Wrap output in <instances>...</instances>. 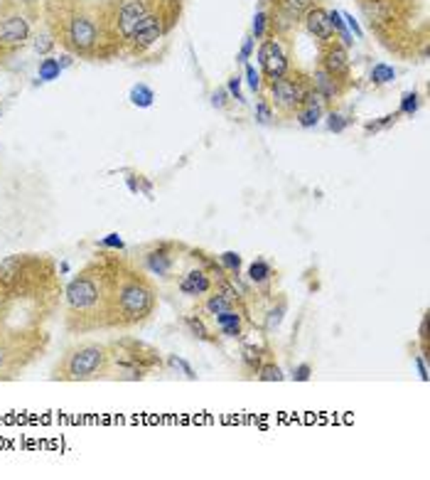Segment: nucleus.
Listing matches in <instances>:
<instances>
[{"mask_svg":"<svg viewBox=\"0 0 430 480\" xmlns=\"http://www.w3.org/2000/svg\"><path fill=\"white\" fill-rule=\"evenodd\" d=\"M312 6H315V0H270V8L266 10L268 13V35L278 40L291 38Z\"/></svg>","mask_w":430,"mask_h":480,"instance_id":"obj_10","label":"nucleus"},{"mask_svg":"<svg viewBox=\"0 0 430 480\" xmlns=\"http://www.w3.org/2000/svg\"><path fill=\"white\" fill-rule=\"evenodd\" d=\"M49 338L42 328L25 333H0V379H15L37 355H42Z\"/></svg>","mask_w":430,"mask_h":480,"instance_id":"obj_7","label":"nucleus"},{"mask_svg":"<svg viewBox=\"0 0 430 480\" xmlns=\"http://www.w3.org/2000/svg\"><path fill=\"white\" fill-rule=\"evenodd\" d=\"M33 20H37V15L17 6L15 0H0V57L25 47L33 38Z\"/></svg>","mask_w":430,"mask_h":480,"instance_id":"obj_9","label":"nucleus"},{"mask_svg":"<svg viewBox=\"0 0 430 480\" xmlns=\"http://www.w3.org/2000/svg\"><path fill=\"white\" fill-rule=\"evenodd\" d=\"M369 79L374 81V84H388V81L396 79V69H393L391 65H384V62H379V65L371 67Z\"/></svg>","mask_w":430,"mask_h":480,"instance_id":"obj_29","label":"nucleus"},{"mask_svg":"<svg viewBox=\"0 0 430 480\" xmlns=\"http://www.w3.org/2000/svg\"><path fill=\"white\" fill-rule=\"evenodd\" d=\"M165 35H167L165 22H162L157 15H153V13H148L146 20L140 22V25L133 30V35H130L128 44H126V52L133 54V57H140V54H146L148 49L155 47L157 40H162Z\"/></svg>","mask_w":430,"mask_h":480,"instance_id":"obj_14","label":"nucleus"},{"mask_svg":"<svg viewBox=\"0 0 430 480\" xmlns=\"http://www.w3.org/2000/svg\"><path fill=\"white\" fill-rule=\"evenodd\" d=\"M130 104L138 108H150L153 104H155V92H153L148 84H133L130 87V94H128Z\"/></svg>","mask_w":430,"mask_h":480,"instance_id":"obj_23","label":"nucleus"},{"mask_svg":"<svg viewBox=\"0 0 430 480\" xmlns=\"http://www.w3.org/2000/svg\"><path fill=\"white\" fill-rule=\"evenodd\" d=\"M258 67H261V76H264L266 84L291 69V57H288V49L283 47V40L270 38V35L261 40V44H258Z\"/></svg>","mask_w":430,"mask_h":480,"instance_id":"obj_12","label":"nucleus"},{"mask_svg":"<svg viewBox=\"0 0 430 480\" xmlns=\"http://www.w3.org/2000/svg\"><path fill=\"white\" fill-rule=\"evenodd\" d=\"M212 106H214V108H226V106H229V92H226V87L216 89V92L212 94Z\"/></svg>","mask_w":430,"mask_h":480,"instance_id":"obj_43","label":"nucleus"},{"mask_svg":"<svg viewBox=\"0 0 430 480\" xmlns=\"http://www.w3.org/2000/svg\"><path fill=\"white\" fill-rule=\"evenodd\" d=\"M187 251V247L180 242H155L143 249V269L157 279H170L180 264V254Z\"/></svg>","mask_w":430,"mask_h":480,"instance_id":"obj_11","label":"nucleus"},{"mask_svg":"<svg viewBox=\"0 0 430 480\" xmlns=\"http://www.w3.org/2000/svg\"><path fill=\"white\" fill-rule=\"evenodd\" d=\"M320 65L329 76L342 84L344 89L352 87V60H350V52L344 47L339 40H327V42L320 44Z\"/></svg>","mask_w":430,"mask_h":480,"instance_id":"obj_13","label":"nucleus"},{"mask_svg":"<svg viewBox=\"0 0 430 480\" xmlns=\"http://www.w3.org/2000/svg\"><path fill=\"white\" fill-rule=\"evenodd\" d=\"M226 92H229V97L232 99H237V101H246V99H243V94H241V76H237L234 74L232 79H229V84H226Z\"/></svg>","mask_w":430,"mask_h":480,"instance_id":"obj_40","label":"nucleus"},{"mask_svg":"<svg viewBox=\"0 0 430 480\" xmlns=\"http://www.w3.org/2000/svg\"><path fill=\"white\" fill-rule=\"evenodd\" d=\"M251 38H253V40H264V38H268V13H266V10H258L256 15H253V22H251Z\"/></svg>","mask_w":430,"mask_h":480,"instance_id":"obj_32","label":"nucleus"},{"mask_svg":"<svg viewBox=\"0 0 430 480\" xmlns=\"http://www.w3.org/2000/svg\"><path fill=\"white\" fill-rule=\"evenodd\" d=\"M143 3H146V8L153 15H157L165 22L167 33L178 25L180 15H182V6H184V0H143Z\"/></svg>","mask_w":430,"mask_h":480,"instance_id":"obj_19","label":"nucleus"},{"mask_svg":"<svg viewBox=\"0 0 430 480\" xmlns=\"http://www.w3.org/2000/svg\"><path fill=\"white\" fill-rule=\"evenodd\" d=\"M420 108V94L418 92H406L401 97V106H398V114L401 116H415Z\"/></svg>","mask_w":430,"mask_h":480,"instance_id":"obj_30","label":"nucleus"},{"mask_svg":"<svg viewBox=\"0 0 430 480\" xmlns=\"http://www.w3.org/2000/svg\"><path fill=\"white\" fill-rule=\"evenodd\" d=\"M243 318H246V315H243L239 308H229V311H224V313L214 315L216 328H219L221 335H226V338H241L243 335Z\"/></svg>","mask_w":430,"mask_h":480,"instance_id":"obj_20","label":"nucleus"},{"mask_svg":"<svg viewBox=\"0 0 430 480\" xmlns=\"http://www.w3.org/2000/svg\"><path fill=\"white\" fill-rule=\"evenodd\" d=\"M157 308V291L153 281L135 266L128 264L123 281L119 286L116 306H113V323L111 328L130 330L135 325H143Z\"/></svg>","mask_w":430,"mask_h":480,"instance_id":"obj_4","label":"nucleus"},{"mask_svg":"<svg viewBox=\"0 0 430 480\" xmlns=\"http://www.w3.org/2000/svg\"><path fill=\"white\" fill-rule=\"evenodd\" d=\"M167 365H170L172 370H180V372H182V374H184V377H187V379H192V382H194V379H197V374H194L192 365H189L187 360H182V357H178V355H170V357H167Z\"/></svg>","mask_w":430,"mask_h":480,"instance_id":"obj_36","label":"nucleus"},{"mask_svg":"<svg viewBox=\"0 0 430 480\" xmlns=\"http://www.w3.org/2000/svg\"><path fill=\"white\" fill-rule=\"evenodd\" d=\"M283 313H285V301L278 303V308H270L268 311V318H266V328L273 330L280 325V320H283Z\"/></svg>","mask_w":430,"mask_h":480,"instance_id":"obj_39","label":"nucleus"},{"mask_svg":"<svg viewBox=\"0 0 430 480\" xmlns=\"http://www.w3.org/2000/svg\"><path fill=\"white\" fill-rule=\"evenodd\" d=\"M202 308H205L207 315H212V318H214V315L224 313V311H229V308H239V306L229 296H224V293L212 291V293H207V301L202 303ZM239 311L246 315V308H239Z\"/></svg>","mask_w":430,"mask_h":480,"instance_id":"obj_22","label":"nucleus"},{"mask_svg":"<svg viewBox=\"0 0 430 480\" xmlns=\"http://www.w3.org/2000/svg\"><path fill=\"white\" fill-rule=\"evenodd\" d=\"M60 293V276L49 256L12 254L0 261V303H30L52 313Z\"/></svg>","mask_w":430,"mask_h":480,"instance_id":"obj_2","label":"nucleus"},{"mask_svg":"<svg viewBox=\"0 0 430 480\" xmlns=\"http://www.w3.org/2000/svg\"><path fill=\"white\" fill-rule=\"evenodd\" d=\"M256 379L258 382H283L285 374H283V370H280V367L268 357V360L261 365V370L256 372Z\"/></svg>","mask_w":430,"mask_h":480,"instance_id":"obj_27","label":"nucleus"},{"mask_svg":"<svg viewBox=\"0 0 430 480\" xmlns=\"http://www.w3.org/2000/svg\"><path fill=\"white\" fill-rule=\"evenodd\" d=\"M243 65H246V81H248V87H251L253 94H258L261 89H264V76H261V72H258L253 65H248V62H243Z\"/></svg>","mask_w":430,"mask_h":480,"instance_id":"obj_37","label":"nucleus"},{"mask_svg":"<svg viewBox=\"0 0 430 480\" xmlns=\"http://www.w3.org/2000/svg\"><path fill=\"white\" fill-rule=\"evenodd\" d=\"M398 116H401V114H398V111H396V114L381 116V119H379V121H371V124H366V126H364V131H366V133H377V131H384V129H388V126L396 124Z\"/></svg>","mask_w":430,"mask_h":480,"instance_id":"obj_38","label":"nucleus"},{"mask_svg":"<svg viewBox=\"0 0 430 480\" xmlns=\"http://www.w3.org/2000/svg\"><path fill=\"white\" fill-rule=\"evenodd\" d=\"M325 111H327L325 101L315 92H310L305 101H302V106L295 111V116H293V119L298 121V126H300V129H315V126L325 119Z\"/></svg>","mask_w":430,"mask_h":480,"instance_id":"obj_18","label":"nucleus"},{"mask_svg":"<svg viewBox=\"0 0 430 480\" xmlns=\"http://www.w3.org/2000/svg\"><path fill=\"white\" fill-rule=\"evenodd\" d=\"M270 276H273V266H270L266 259H256L251 266H248V281H251V283H256V286H264V283H268Z\"/></svg>","mask_w":430,"mask_h":480,"instance_id":"obj_24","label":"nucleus"},{"mask_svg":"<svg viewBox=\"0 0 430 480\" xmlns=\"http://www.w3.org/2000/svg\"><path fill=\"white\" fill-rule=\"evenodd\" d=\"M310 377H312V367L307 365V362H302V365H298L295 370H293V379H295V382H307Z\"/></svg>","mask_w":430,"mask_h":480,"instance_id":"obj_42","label":"nucleus"},{"mask_svg":"<svg viewBox=\"0 0 430 480\" xmlns=\"http://www.w3.org/2000/svg\"><path fill=\"white\" fill-rule=\"evenodd\" d=\"M253 42H256V40H253L251 35H246V38H243L241 52H239V62H248V57L253 54Z\"/></svg>","mask_w":430,"mask_h":480,"instance_id":"obj_44","label":"nucleus"},{"mask_svg":"<svg viewBox=\"0 0 430 480\" xmlns=\"http://www.w3.org/2000/svg\"><path fill=\"white\" fill-rule=\"evenodd\" d=\"M160 352L135 338H119L108 342V377L121 382H138L160 370Z\"/></svg>","mask_w":430,"mask_h":480,"instance_id":"obj_5","label":"nucleus"},{"mask_svg":"<svg viewBox=\"0 0 430 480\" xmlns=\"http://www.w3.org/2000/svg\"><path fill=\"white\" fill-rule=\"evenodd\" d=\"M54 379L62 382H94L108 377V345L81 342L67 350L62 362L54 367Z\"/></svg>","mask_w":430,"mask_h":480,"instance_id":"obj_6","label":"nucleus"},{"mask_svg":"<svg viewBox=\"0 0 430 480\" xmlns=\"http://www.w3.org/2000/svg\"><path fill=\"white\" fill-rule=\"evenodd\" d=\"M270 92V106L275 114H280L283 119H293L295 111L302 106V101L307 99V94L312 92L310 74L302 69H288L283 76L268 81Z\"/></svg>","mask_w":430,"mask_h":480,"instance_id":"obj_8","label":"nucleus"},{"mask_svg":"<svg viewBox=\"0 0 430 480\" xmlns=\"http://www.w3.org/2000/svg\"><path fill=\"white\" fill-rule=\"evenodd\" d=\"M361 15L369 22L371 33L377 35L379 42L396 54H409L406 44H411V52L415 54L420 40H415V15L420 10L418 0H356ZM428 44V42H420Z\"/></svg>","mask_w":430,"mask_h":480,"instance_id":"obj_3","label":"nucleus"},{"mask_svg":"<svg viewBox=\"0 0 430 480\" xmlns=\"http://www.w3.org/2000/svg\"><path fill=\"white\" fill-rule=\"evenodd\" d=\"M342 17L347 20V22H344V25H347V30H350V33H354L356 40H364V30H361L359 22L354 20V15H350V13H342Z\"/></svg>","mask_w":430,"mask_h":480,"instance_id":"obj_41","label":"nucleus"},{"mask_svg":"<svg viewBox=\"0 0 430 480\" xmlns=\"http://www.w3.org/2000/svg\"><path fill=\"white\" fill-rule=\"evenodd\" d=\"M310 81H312V92L318 94L320 99L325 101V106H334V104L339 101V99L344 97V92L347 89L339 84L334 76H329L327 72L322 69V67H318V69L310 74Z\"/></svg>","mask_w":430,"mask_h":480,"instance_id":"obj_16","label":"nucleus"},{"mask_svg":"<svg viewBox=\"0 0 430 480\" xmlns=\"http://www.w3.org/2000/svg\"><path fill=\"white\" fill-rule=\"evenodd\" d=\"M268 355H270V352L266 350V347L243 345L241 347V365H243V370H246L248 374H253V377H256V372L261 370V365L268 360Z\"/></svg>","mask_w":430,"mask_h":480,"instance_id":"obj_21","label":"nucleus"},{"mask_svg":"<svg viewBox=\"0 0 430 480\" xmlns=\"http://www.w3.org/2000/svg\"><path fill=\"white\" fill-rule=\"evenodd\" d=\"M17 6H22L25 10H30L33 15L40 17V0H15Z\"/></svg>","mask_w":430,"mask_h":480,"instance_id":"obj_46","label":"nucleus"},{"mask_svg":"<svg viewBox=\"0 0 430 480\" xmlns=\"http://www.w3.org/2000/svg\"><path fill=\"white\" fill-rule=\"evenodd\" d=\"M413 362H415V367H418V377H420V382H428V365H425V357L423 355H415L413 357Z\"/></svg>","mask_w":430,"mask_h":480,"instance_id":"obj_45","label":"nucleus"},{"mask_svg":"<svg viewBox=\"0 0 430 480\" xmlns=\"http://www.w3.org/2000/svg\"><path fill=\"white\" fill-rule=\"evenodd\" d=\"M273 119H275V111H273V106H270V101L261 99V101L256 104V121L268 126V124H273Z\"/></svg>","mask_w":430,"mask_h":480,"instance_id":"obj_35","label":"nucleus"},{"mask_svg":"<svg viewBox=\"0 0 430 480\" xmlns=\"http://www.w3.org/2000/svg\"><path fill=\"white\" fill-rule=\"evenodd\" d=\"M96 247H101L103 251H123L126 242H123V237H121V234L113 232V234H106L103 239H98Z\"/></svg>","mask_w":430,"mask_h":480,"instance_id":"obj_34","label":"nucleus"},{"mask_svg":"<svg viewBox=\"0 0 430 480\" xmlns=\"http://www.w3.org/2000/svg\"><path fill=\"white\" fill-rule=\"evenodd\" d=\"M184 328L197 338V340H205V342H216V338L212 335V330L205 325V320L199 315H184Z\"/></svg>","mask_w":430,"mask_h":480,"instance_id":"obj_25","label":"nucleus"},{"mask_svg":"<svg viewBox=\"0 0 430 480\" xmlns=\"http://www.w3.org/2000/svg\"><path fill=\"white\" fill-rule=\"evenodd\" d=\"M62 72H64V67L60 65V60H57V57H49V54L44 57L42 62H40V67H37L40 81H54V79H60Z\"/></svg>","mask_w":430,"mask_h":480,"instance_id":"obj_26","label":"nucleus"},{"mask_svg":"<svg viewBox=\"0 0 430 480\" xmlns=\"http://www.w3.org/2000/svg\"><path fill=\"white\" fill-rule=\"evenodd\" d=\"M128 261L98 254L64 288V325L71 335L106 330L113 323V306Z\"/></svg>","mask_w":430,"mask_h":480,"instance_id":"obj_1","label":"nucleus"},{"mask_svg":"<svg viewBox=\"0 0 430 480\" xmlns=\"http://www.w3.org/2000/svg\"><path fill=\"white\" fill-rule=\"evenodd\" d=\"M54 44H57V40H54L52 30H49L47 25H44V27H42V33H37V35H35V40H33L35 52H37V54H44V57H47L49 49H52Z\"/></svg>","mask_w":430,"mask_h":480,"instance_id":"obj_28","label":"nucleus"},{"mask_svg":"<svg viewBox=\"0 0 430 480\" xmlns=\"http://www.w3.org/2000/svg\"><path fill=\"white\" fill-rule=\"evenodd\" d=\"M219 264L224 266V271L232 279H239V271H241V256L237 251H224L219 256Z\"/></svg>","mask_w":430,"mask_h":480,"instance_id":"obj_31","label":"nucleus"},{"mask_svg":"<svg viewBox=\"0 0 430 480\" xmlns=\"http://www.w3.org/2000/svg\"><path fill=\"white\" fill-rule=\"evenodd\" d=\"M214 286H216L214 276H212L205 266H197V269L184 271V276L180 279V283H178L180 293H184V296H189V298L207 296V293L214 291Z\"/></svg>","mask_w":430,"mask_h":480,"instance_id":"obj_15","label":"nucleus"},{"mask_svg":"<svg viewBox=\"0 0 430 480\" xmlns=\"http://www.w3.org/2000/svg\"><path fill=\"white\" fill-rule=\"evenodd\" d=\"M302 25H305V30H307V35H310V38L318 40V44L327 42V40H334V30H332V25H329L327 10H325L322 6H318V3H315V6L305 13V17H302Z\"/></svg>","mask_w":430,"mask_h":480,"instance_id":"obj_17","label":"nucleus"},{"mask_svg":"<svg viewBox=\"0 0 430 480\" xmlns=\"http://www.w3.org/2000/svg\"><path fill=\"white\" fill-rule=\"evenodd\" d=\"M327 114V129L332 131V133H344L347 131V126H350V119L344 114H339V111H334V108H329V111H325Z\"/></svg>","mask_w":430,"mask_h":480,"instance_id":"obj_33","label":"nucleus"}]
</instances>
